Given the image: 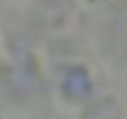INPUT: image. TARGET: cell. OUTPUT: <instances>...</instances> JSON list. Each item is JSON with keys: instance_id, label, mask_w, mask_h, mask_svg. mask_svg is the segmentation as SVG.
<instances>
[{"instance_id": "cell-1", "label": "cell", "mask_w": 127, "mask_h": 119, "mask_svg": "<svg viewBox=\"0 0 127 119\" xmlns=\"http://www.w3.org/2000/svg\"><path fill=\"white\" fill-rule=\"evenodd\" d=\"M61 91L66 99L71 101H79V99H87L92 94V81H89V73L84 71L81 66H71L64 73V81H61Z\"/></svg>"}]
</instances>
